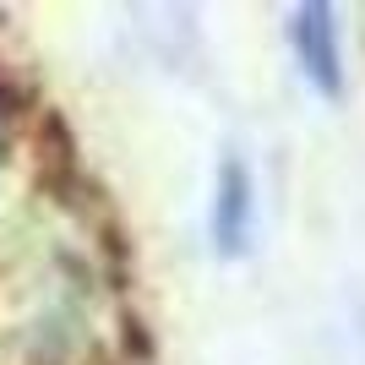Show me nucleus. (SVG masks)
<instances>
[{"label":"nucleus","mask_w":365,"mask_h":365,"mask_svg":"<svg viewBox=\"0 0 365 365\" xmlns=\"http://www.w3.org/2000/svg\"><path fill=\"white\" fill-rule=\"evenodd\" d=\"M251 224H257V185H251V169L240 158H224L213 185V245L224 257H240L245 240H251Z\"/></svg>","instance_id":"obj_2"},{"label":"nucleus","mask_w":365,"mask_h":365,"mask_svg":"<svg viewBox=\"0 0 365 365\" xmlns=\"http://www.w3.org/2000/svg\"><path fill=\"white\" fill-rule=\"evenodd\" d=\"M294 55H300V71L305 82L327 98L344 93V49H338V22H333V6H300L294 11Z\"/></svg>","instance_id":"obj_1"}]
</instances>
